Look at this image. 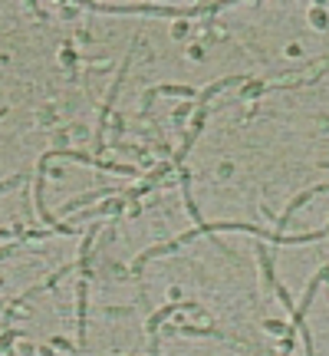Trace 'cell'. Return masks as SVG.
Here are the masks:
<instances>
[{"label":"cell","mask_w":329,"mask_h":356,"mask_svg":"<svg viewBox=\"0 0 329 356\" xmlns=\"http://www.w3.org/2000/svg\"><path fill=\"white\" fill-rule=\"evenodd\" d=\"M99 13H155V17H194V13H214V3H194V7H162V3H86Z\"/></svg>","instance_id":"obj_1"},{"label":"cell","mask_w":329,"mask_h":356,"mask_svg":"<svg viewBox=\"0 0 329 356\" xmlns=\"http://www.w3.org/2000/svg\"><path fill=\"white\" fill-rule=\"evenodd\" d=\"M188 307H194V304H171V307H164V310H158V314H152V320H149V333H152V356H158V327L168 320V314H175V310H188Z\"/></svg>","instance_id":"obj_2"},{"label":"cell","mask_w":329,"mask_h":356,"mask_svg":"<svg viewBox=\"0 0 329 356\" xmlns=\"http://www.w3.org/2000/svg\"><path fill=\"white\" fill-rule=\"evenodd\" d=\"M86 274L79 280V346H86Z\"/></svg>","instance_id":"obj_3"}]
</instances>
